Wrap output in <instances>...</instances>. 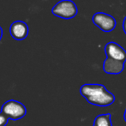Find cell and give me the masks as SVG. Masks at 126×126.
<instances>
[{
  "label": "cell",
  "instance_id": "obj_1",
  "mask_svg": "<svg viewBox=\"0 0 126 126\" xmlns=\"http://www.w3.org/2000/svg\"><path fill=\"white\" fill-rule=\"evenodd\" d=\"M80 93L88 103L96 106H109L115 100L114 95L100 84H84Z\"/></svg>",
  "mask_w": 126,
  "mask_h": 126
},
{
  "label": "cell",
  "instance_id": "obj_2",
  "mask_svg": "<svg viewBox=\"0 0 126 126\" xmlns=\"http://www.w3.org/2000/svg\"><path fill=\"white\" fill-rule=\"evenodd\" d=\"M51 13L57 17L70 20L77 15L78 8L72 0H61L52 7Z\"/></svg>",
  "mask_w": 126,
  "mask_h": 126
},
{
  "label": "cell",
  "instance_id": "obj_6",
  "mask_svg": "<svg viewBox=\"0 0 126 126\" xmlns=\"http://www.w3.org/2000/svg\"><path fill=\"white\" fill-rule=\"evenodd\" d=\"M28 26L25 22L16 21L10 27V34L16 40H23L28 35Z\"/></svg>",
  "mask_w": 126,
  "mask_h": 126
},
{
  "label": "cell",
  "instance_id": "obj_7",
  "mask_svg": "<svg viewBox=\"0 0 126 126\" xmlns=\"http://www.w3.org/2000/svg\"><path fill=\"white\" fill-rule=\"evenodd\" d=\"M125 69V63L106 58L103 63V70L110 75H118Z\"/></svg>",
  "mask_w": 126,
  "mask_h": 126
},
{
  "label": "cell",
  "instance_id": "obj_3",
  "mask_svg": "<svg viewBox=\"0 0 126 126\" xmlns=\"http://www.w3.org/2000/svg\"><path fill=\"white\" fill-rule=\"evenodd\" d=\"M2 113L10 119H21L26 115V107L21 102L9 100L3 104L2 107Z\"/></svg>",
  "mask_w": 126,
  "mask_h": 126
},
{
  "label": "cell",
  "instance_id": "obj_12",
  "mask_svg": "<svg viewBox=\"0 0 126 126\" xmlns=\"http://www.w3.org/2000/svg\"><path fill=\"white\" fill-rule=\"evenodd\" d=\"M124 119H125V121L126 122V109L125 111V113H124Z\"/></svg>",
  "mask_w": 126,
  "mask_h": 126
},
{
  "label": "cell",
  "instance_id": "obj_10",
  "mask_svg": "<svg viewBox=\"0 0 126 126\" xmlns=\"http://www.w3.org/2000/svg\"><path fill=\"white\" fill-rule=\"evenodd\" d=\"M122 27H123V30H124V32H125V35H126V16L125 17V18H124Z\"/></svg>",
  "mask_w": 126,
  "mask_h": 126
},
{
  "label": "cell",
  "instance_id": "obj_11",
  "mask_svg": "<svg viewBox=\"0 0 126 126\" xmlns=\"http://www.w3.org/2000/svg\"><path fill=\"white\" fill-rule=\"evenodd\" d=\"M2 36H3V29H2V28L0 27V40H1V39H2Z\"/></svg>",
  "mask_w": 126,
  "mask_h": 126
},
{
  "label": "cell",
  "instance_id": "obj_5",
  "mask_svg": "<svg viewBox=\"0 0 126 126\" xmlns=\"http://www.w3.org/2000/svg\"><path fill=\"white\" fill-rule=\"evenodd\" d=\"M105 52L106 58L125 63L126 62V51L119 44L114 41H110L105 46Z\"/></svg>",
  "mask_w": 126,
  "mask_h": 126
},
{
  "label": "cell",
  "instance_id": "obj_8",
  "mask_svg": "<svg viewBox=\"0 0 126 126\" xmlns=\"http://www.w3.org/2000/svg\"><path fill=\"white\" fill-rule=\"evenodd\" d=\"M94 126H112L110 114H100L97 116L94 122Z\"/></svg>",
  "mask_w": 126,
  "mask_h": 126
},
{
  "label": "cell",
  "instance_id": "obj_4",
  "mask_svg": "<svg viewBox=\"0 0 126 126\" xmlns=\"http://www.w3.org/2000/svg\"><path fill=\"white\" fill-rule=\"evenodd\" d=\"M92 22L103 32H111L116 28V19L111 15L104 12H97L92 17Z\"/></svg>",
  "mask_w": 126,
  "mask_h": 126
},
{
  "label": "cell",
  "instance_id": "obj_9",
  "mask_svg": "<svg viewBox=\"0 0 126 126\" xmlns=\"http://www.w3.org/2000/svg\"><path fill=\"white\" fill-rule=\"evenodd\" d=\"M8 122V118L3 113H0V126H5Z\"/></svg>",
  "mask_w": 126,
  "mask_h": 126
}]
</instances>
